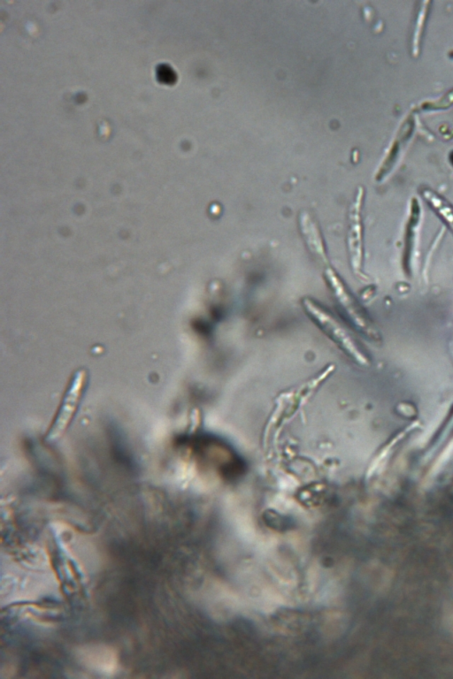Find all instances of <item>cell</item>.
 Listing matches in <instances>:
<instances>
[{
    "instance_id": "obj_1",
    "label": "cell",
    "mask_w": 453,
    "mask_h": 679,
    "mask_svg": "<svg viewBox=\"0 0 453 679\" xmlns=\"http://www.w3.org/2000/svg\"><path fill=\"white\" fill-rule=\"evenodd\" d=\"M88 383L85 370H77L71 378L54 419L47 431L46 439H59L69 427L81 402Z\"/></svg>"
},
{
    "instance_id": "obj_2",
    "label": "cell",
    "mask_w": 453,
    "mask_h": 679,
    "mask_svg": "<svg viewBox=\"0 0 453 679\" xmlns=\"http://www.w3.org/2000/svg\"><path fill=\"white\" fill-rule=\"evenodd\" d=\"M302 306L311 319L342 347L347 353L354 354L355 348L351 338L339 321L326 309L309 297L302 299Z\"/></svg>"
},
{
    "instance_id": "obj_3",
    "label": "cell",
    "mask_w": 453,
    "mask_h": 679,
    "mask_svg": "<svg viewBox=\"0 0 453 679\" xmlns=\"http://www.w3.org/2000/svg\"><path fill=\"white\" fill-rule=\"evenodd\" d=\"M74 656L88 669L104 675L115 674L119 668L117 652L104 644H87L76 647Z\"/></svg>"
},
{
    "instance_id": "obj_4",
    "label": "cell",
    "mask_w": 453,
    "mask_h": 679,
    "mask_svg": "<svg viewBox=\"0 0 453 679\" xmlns=\"http://www.w3.org/2000/svg\"><path fill=\"white\" fill-rule=\"evenodd\" d=\"M324 277L336 302L344 312L345 316L357 326L365 327V317L363 310L355 298L348 291L337 272L333 268L327 267L324 271Z\"/></svg>"
},
{
    "instance_id": "obj_5",
    "label": "cell",
    "mask_w": 453,
    "mask_h": 679,
    "mask_svg": "<svg viewBox=\"0 0 453 679\" xmlns=\"http://www.w3.org/2000/svg\"><path fill=\"white\" fill-rule=\"evenodd\" d=\"M299 228L306 242L309 250L322 260L325 263H328L326 246L321 234V231L317 221L311 217L309 213L303 212L299 216Z\"/></svg>"
},
{
    "instance_id": "obj_6",
    "label": "cell",
    "mask_w": 453,
    "mask_h": 679,
    "mask_svg": "<svg viewBox=\"0 0 453 679\" xmlns=\"http://www.w3.org/2000/svg\"><path fill=\"white\" fill-rule=\"evenodd\" d=\"M348 248L352 269L358 271L362 261L361 225L358 207L355 204L349 210Z\"/></svg>"
},
{
    "instance_id": "obj_7",
    "label": "cell",
    "mask_w": 453,
    "mask_h": 679,
    "mask_svg": "<svg viewBox=\"0 0 453 679\" xmlns=\"http://www.w3.org/2000/svg\"><path fill=\"white\" fill-rule=\"evenodd\" d=\"M422 195L429 206L441 218L453 233V207L442 197L428 189H424Z\"/></svg>"
},
{
    "instance_id": "obj_8",
    "label": "cell",
    "mask_w": 453,
    "mask_h": 679,
    "mask_svg": "<svg viewBox=\"0 0 453 679\" xmlns=\"http://www.w3.org/2000/svg\"><path fill=\"white\" fill-rule=\"evenodd\" d=\"M451 157H452V162H453V156H451Z\"/></svg>"
}]
</instances>
